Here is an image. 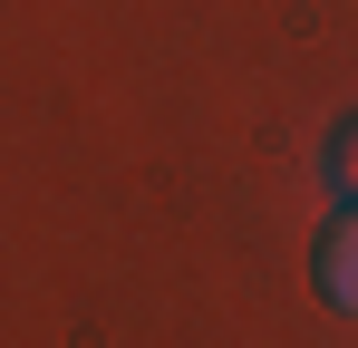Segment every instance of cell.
Wrapping results in <instances>:
<instances>
[{"instance_id":"obj_1","label":"cell","mask_w":358,"mask_h":348,"mask_svg":"<svg viewBox=\"0 0 358 348\" xmlns=\"http://www.w3.org/2000/svg\"><path fill=\"white\" fill-rule=\"evenodd\" d=\"M320 290H329V310L358 319V203L329 223V242H320Z\"/></svg>"},{"instance_id":"obj_2","label":"cell","mask_w":358,"mask_h":348,"mask_svg":"<svg viewBox=\"0 0 358 348\" xmlns=\"http://www.w3.org/2000/svg\"><path fill=\"white\" fill-rule=\"evenodd\" d=\"M329 184H339V194L358 203V116L339 126V136H329Z\"/></svg>"}]
</instances>
